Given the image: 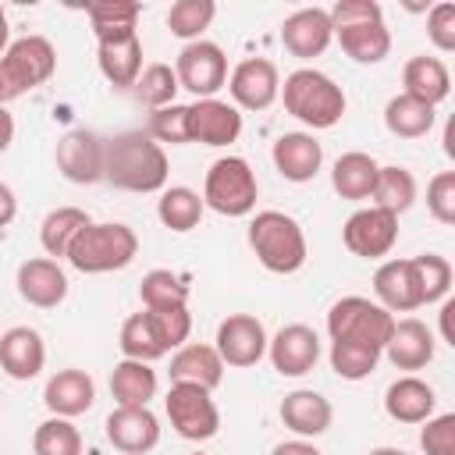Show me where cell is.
Here are the masks:
<instances>
[{"label":"cell","mask_w":455,"mask_h":455,"mask_svg":"<svg viewBox=\"0 0 455 455\" xmlns=\"http://www.w3.org/2000/svg\"><path fill=\"white\" fill-rule=\"evenodd\" d=\"M32 451L36 455H82V434L71 419L50 416L36 427L32 434Z\"/></svg>","instance_id":"40"},{"label":"cell","mask_w":455,"mask_h":455,"mask_svg":"<svg viewBox=\"0 0 455 455\" xmlns=\"http://www.w3.org/2000/svg\"><path fill=\"white\" fill-rule=\"evenodd\" d=\"M7 46H11V21H7V11H4V4H0V57H4Z\"/></svg>","instance_id":"54"},{"label":"cell","mask_w":455,"mask_h":455,"mask_svg":"<svg viewBox=\"0 0 455 455\" xmlns=\"http://www.w3.org/2000/svg\"><path fill=\"white\" fill-rule=\"evenodd\" d=\"M434 409H437V391L416 373H405V377L391 380L387 391H384V412L395 423H409V427L427 423L434 416Z\"/></svg>","instance_id":"25"},{"label":"cell","mask_w":455,"mask_h":455,"mask_svg":"<svg viewBox=\"0 0 455 455\" xmlns=\"http://www.w3.org/2000/svg\"><path fill=\"white\" fill-rule=\"evenodd\" d=\"M167 373H171V384H199V387L213 391L224 380V359L217 355L213 345L185 341L181 348H174Z\"/></svg>","instance_id":"27"},{"label":"cell","mask_w":455,"mask_h":455,"mask_svg":"<svg viewBox=\"0 0 455 455\" xmlns=\"http://www.w3.org/2000/svg\"><path fill=\"white\" fill-rule=\"evenodd\" d=\"M427 39L441 50V53H451L455 50V4L451 0H441L427 11Z\"/></svg>","instance_id":"48"},{"label":"cell","mask_w":455,"mask_h":455,"mask_svg":"<svg viewBox=\"0 0 455 455\" xmlns=\"http://www.w3.org/2000/svg\"><path fill=\"white\" fill-rule=\"evenodd\" d=\"M0 68H4L14 96L32 92V89H39L43 82L53 78V71H57V46L46 36H36V32L21 36V39H11V46L0 57Z\"/></svg>","instance_id":"8"},{"label":"cell","mask_w":455,"mask_h":455,"mask_svg":"<svg viewBox=\"0 0 455 455\" xmlns=\"http://www.w3.org/2000/svg\"><path fill=\"white\" fill-rule=\"evenodd\" d=\"M46 366V341L36 327H7L0 334V370L11 380H36Z\"/></svg>","instance_id":"23"},{"label":"cell","mask_w":455,"mask_h":455,"mask_svg":"<svg viewBox=\"0 0 455 455\" xmlns=\"http://www.w3.org/2000/svg\"><path fill=\"white\" fill-rule=\"evenodd\" d=\"M377 171H380V164L370 153H359V149L341 153L334 160V167H331V188L341 199H352V203L370 199L373 185H377Z\"/></svg>","instance_id":"29"},{"label":"cell","mask_w":455,"mask_h":455,"mask_svg":"<svg viewBox=\"0 0 455 455\" xmlns=\"http://www.w3.org/2000/svg\"><path fill=\"white\" fill-rule=\"evenodd\" d=\"M331 39H334V28H331L327 7H299L281 21V43L299 60L320 57L331 46Z\"/></svg>","instance_id":"21"},{"label":"cell","mask_w":455,"mask_h":455,"mask_svg":"<svg viewBox=\"0 0 455 455\" xmlns=\"http://www.w3.org/2000/svg\"><path fill=\"white\" fill-rule=\"evenodd\" d=\"M437 114L430 103H419L405 92L391 96L387 107H384V128L395 135V139H423L430 128H434Z\"/></svg>","instance_id":"33"},{"label":"cell","mask_w":455,"mask_h":455,"mask_svg":"<svg viewBox=\"0 0 455 455\" xmlns=\"http://www.w3.org/2000/svg\"><path fill=\"white\" fill-rule=\"evenodd\" d=\"M14 142V114L7 107H0V153H7Z\"/></svg>","instance_id":"53"},{"label":"cell","mask_w":455,"mask_h":455,"mask_svg":"<svg viewBox=\"0 0 455 455\" xmlns=\"http://www.w3.org/2000/svg\"><path fill=\"white\" fill-rule=\"evenodd\" d=\"M213 18H217L213 0H174L164 21H167L171 36H178L185 43H196V39H203V32L210 28Z\"/></svg>","instance_id":"36"},{"label":"cell","mask_w":455,"mask_h":455,"mask_svg":"<svg viewBox=\"0 0 455 455\" xmlns=\"http://www.w3.org/2000/svg\"><path fill=\"white\" fill-rule=\"evenodd\" d=\"M373 302H380L391 316L395 313H412L423 306V284L416 274L412 256L409 259H384L373 274Z\"/></svg>","instance_id":"18"},{"label":"cell","mask_w":455,"mask_h":455,"mask_svg":"<svg viewBox=\"0 0 455 455\" xmlns=\"http://www.w3.org/2000/svg\"><path fill=\"white\" fill-rule=\"evenodd\" d=\"M391 455H409V451H402V448H395V451H391Z\"/></svg>","instance_id":"56"},{"label":"cell","mask_w":455,"mask_h":455,"mask_svg":"<svg viewBox=\"0 0 455 455\" xmlns=\"http://www.w3.org/2000/svg\"><path fill=\"white\" fill-rule=\"evenodd\" d=\"M334 39L345 50V57H352L355 64H380L391 53V32H387L384 18L334 28Z\"/></svg>","instance_id":"30"},{"label":"cell","mask_w":455,"mask_h":455,"mask_svg":"<svg viewBox=\"0 0 455 455\" xmlns=\"http://www.w3.org/2000/svg\"><path fill=\"white\" fill-rule=\"evenodd\" d=\"M249 249L270 274H295L306 267L309 245L306 231L291 213L281 210H259L249 220Z\"/></svg>","instance_id":"3"},{"label":"cell","mask_w":455,"mask_h":455,"mask_svg":"<svg viewBox=\"0 0 455 455\" xmlns=\"http://www.w3.org/2000/svg\"><path fill=\"white\" fill-rule=\"evenodd\" d=\"M18 217V196L7 181H0V228H7Z\"/></svg>","instance_id":"50"},{"label":"cell","mask_w":455,"mask_h":455,"mask_svg":"<svg viewBox=\"0 0 455 455\" xmlns=\"http://www.w3.org/2000/svg\"><path fill=\"white\" fill-rule=\"evenodd\" d=\"M174 75L178 85L188 89L196 100H210L228 85V53L210 39L185 43L174 60Z\"/></svg>","instance_id":"9"},{"label":"cell","mask_w":455,"mask_h":455,"mask_svg":"<svg viewBox=\"0 0 455 455\" xmlns=\"http://www.w3.org/2000/svg\"><path fill=\"white\" fill-rule=\"evenodd\" d=\"M117 345H121V355H124V359H135V363H156V359L167 355L164 345L156 341V334H153V327H149V320H146L142 309L132 313V316L121 323Z\"/></svg>","instance_id":"38"},{"label":"cell","mask_w":455,"mask_h":455,"mask_svg":"<svg viewBox=\"0 0 455 455\" xmlns=\"http://www.w3.org/2000/svg\"><path fill=\"white\" fill-rule=\"evenodd\" d=\"M267 327L263 320H256L252 313H228L220 323H217V338H213V348L217 355L224 359V366H235V370H245V366H256L263 355H267Z\"/></svg>","instance_id":"11"},{"label":"cell","mask_w":455,"mask_h":455,"mask_svg":"<svg viewBox=\"0 0 455 455\" xmlns=\"http://www.w3.org/2000/svg\"><path fill=\"white\" fill-rule=\"evenodd\" d=\"M92 402H96V380L78 366L57 370L43 387V405L50 409V416L75 419V416L89 412Z\"/></svg>","instance_id":"24"},{"label":"cell","mask_w":455,"mask_h":455,"mask_svg":"<svg viewBox=\"0 0 455 455\" xmlns=\"http://www.w3.org/2000/svg\"><path fill=\"white\" fill-rule=\"evenodd\" d=\"M139 299L142 309H164V306H188V284L185 277H178L174 270H149L139 284Z\"/></svg>","instance_id":"39"},{"label":"cell","mask_w":455,"mask_h":455,"mask_svg":"<svg viewBox=\"0 0 455 455\" xmlns=\"http://www.w3.org/2000/svg\"><path fill=\"white\" fill-rule=\"evenodd\" d=\"M402 85H405V89H402L405 96L437 107V103H444L448 92H451V75H448V64H444L441 57L419 53V57H409V60H405V68H402Z\"/></svg>","instance_id":"28"},{"label":"cell","mask_w":455,"mask_h":455,"mask_svg":"<svg viewBox=\"0 0 455 455\" xmlns=\"http://www.w3.org/2000/svg\"><path fill=\"white\" fill-rule=\"evenodd\" d=\"M259 199L256 171L245 156H217L203 178V206L220 217H249Z\"/></svg>","instance_id":"5"},{"label":"cell","mask_w":455,"mask_h":455,"mask_svg":"<svg viewBox=\"0 0 455 455\" xmlns=\"http://www.w3.org/2000/svg\"><path fill=\"white\" fill-rule=\"evenodd\" d=\"M142 313H146L156 341L164 345V352H174V348H181L188 341V334H192L188 306H164V309H142Z\"/></svg>","instance_id":"42"},{"label":"cell","mask_w":455,"mask_h":455,"mask_svg":"<svg viewBox=\"0 0 455 455\" xmlns=\"http://www.w3.org/2000/svg\"><path fill=\"white\" fill-rule=\"evenodd\" d=\"M203 210H206V206H203V196H199L196 188H188V185H171V188H164L160 199H156V217H160V224H164L167 231H178V235L199 228Z\"/></svg>","instance_id":"34"},{"label":"cell","mask_w":455,"mask_h":455,"mask_svg":"<svg viewBox=\"0 0 455 455\" xmlns=\"http://www.w3.org/2000/svg\"><path fill=\"white\" fill-rule=\"evenodd\" d=\"M139 256V235L121 220H92L68 249V263L78 274H114Z\"/></svg>","instance_id":"4"},{"label":"cell","mask_w":455,"mask_h":455,"mask_svg":"<svg viewBox=\"0 0 455 455\" xmlns=\"http://www.w3.org/2000/svg\"><path fill=\"white\" fill-rule=\"evenodd\" d=\"M103 153H107V139L89 132V128H71L57 139V171L71 181V185H96L103 181Z\"/></svg>","instance_id":"13"},{"label":"cell","mask_w":455,"mask_h":455,"mask_svg":"<svg viewBox=\"0 0 455 455\" xmlns=\"http://www.w3.org/2000/svg\"><path fill=\"white\" fill-rule=\"evenodd\" d=\"M270 160L274 171L291 181V185H306L320 174L323 167V146L313 139V132H284L274 139L270 146Z\"/></svg>","instance_id":"19"},{"label":"cell","mask_w":455,"mask_h":455,"mask_svg":"<svg viewBox=\"0 0 455 455\" xmlns=\"http://www.w3.org/2000/svg\"><path fill=\"white\" fill-rule=\"evenodd\" d=\"M192 455H203V451H192Z\"/></svg>","instance_id":"57"},{"label":"cell","mask_w":455,"mask_h":455,"mask_svg":"<svg viewBox=\"0 0 455 455\" xmlns=\"http://www.w3.org/2000/svg\"><path fill=\"white\" fill-rule=\"evenodd\" d=\"M14 284H18V295L36 309H57L68 299V274L50 256L25 259L14 274Z\"/></svg>","instance_id":"20"},{"label":"cell","mask_w":455,"mask_h":455,"mask_svg":"<svg viewBox=\"0 0 455 455\" xmlns=\"http://www.w3.org/2000/svg\"><path fill=\"white\" fill-rule=\"evenodd\" d=\"M85 14L92 21V32H114V28H135L142 7L132 0H96L85 7Z\"/></svg>","instance_id":"45"},{"label":"cell","mask_w":455,"mask_h":455,"mask_svg":"<svg viewBox=\"0 0 455 455\" xmlns=\"http://www.w3.org/2000/svg\"><path fill=\"white\" fill-rule=\"evenodd\" d=\"M373 203L370 206H380L387 213H405L412 203H416V178L409 167H398V164H387L377 171V185H373Z\"/></svg>","instance_id":"35"},{"label":"cell","mask_w":455,"mask_h":455,"mask_svg":"<svg viewBox=\"0 0 455 455\" xmlns=\"http://www.w3.org/2000/svg\"><path fill=\"white\" fill-rule=\"evenodd\" d=\"M228 92L238 110H267L281 96V71L267 57H245L228 71Z\"/></svg>","instance_id":"12"},{"label":"cell","mask_w":455,"mask_h":455,"mask_svg":"<svg viewBox=\"0 0 455 455\" xmlns=\"http://www.w3.org/2000/svg\"><path fill=\"white\" fill-rule=\"evenodd\" d=\"M270 455H323L313 441H302V437H291V441H281V444H274V451Z\"/></svg>","instance_id":"51"},{"label":"cell","mask_w":455,"mask_h":455,"mask_svg":"<svg viewBox=\"0 0 455 455\" xmlns=\"http://www.w3.org/2000/svg\"><path fill=\"white\" fill-rule=\"evenodd\" d=\"M331 28H345V25H359V21H377L384 18L377 0H338L331 11Z\"/></svg>","instance_id":"49"},{"label":"cell","mask_w":455,"mask_h":455,"mask_svg":"<svg viewBox=\"0 0 455 455\" xmlns=\"http://www.w3.org/2000/svg\"><path fill=\"white\" fill-rule=\"evenodd\" d=\"M277 416H281V423H284L295 437L313 441V437H320V434L331 430V423H334V405H331L320 391H313V387H295V391H288V395L281 398Z\"/></svg>","instance_id":"22"},{"label":"cell","mask_w":455,"mask_h":455,"mask_svg":"<svg viewBox=\"0 0 455 455\" xmlns=\"http://www.w3.org/2000/svg\"><path fill=\"white\" fill-rule=\"evenodd\" d=\"M434 331L416 320V316H405V320H395V331L384 345V355L391 359L395 370H423L427 363H434Z\"/></svg>","instance_id":"26"},{"label":"cell","mask_w":455,"mask_h":455,"mask_svg":"<svg viewBox=\"0 0 455 455\" xmlns=\"http://www.w3.org/2000/svg\"><path fill=\"white\" fill-rule=\"evenodd\" d=\"M267 359L281 377H306L320 363V334L309 323H284L267 341Z\"/></svg>","instance_id":"15"},{"label":"cell","mask_w":455,"mask_h":455,"mask_svg":"<svg viewBox=\"0 0 455 455\" xmlns=\"http://www.w3.org/2000/svg\"><path fill=\"white\" fill-rule=\"evenodd\" d=\"M167 153L160 142H153L146 132H121L107 139L103 153V181H110L121 192H164L167 188Z\"/></svg>","instance_id":"1"},{"label":"cell","mask_w":455,"mask_h":455,"mask_svg":"<svg viewBox=\"0 0 455 455\" xmlns=\"http://www.w3.org/2000/svg\"><path fill=\"white\" fill-rule=\"evenodd\" d=\"M427 213L437 224H455V171H441L427 181Z\"/></svg>","instance_id":"46"},{"label":"cell","mask_w":455,"mask_h":455,"mask_svg":"<svg viewBox=\"0 0 455 455\" xmlns=\"http://www.w3.org/2000/svg\"><path fill=\"white\" fill-rule=\"evenodd\" d=\"M395 331V316L363 295H345L327 309V334L331 341H352V345H366L377 348L384 355V345Z\"/></svg>","instance_id":"6"},{"label":"cell","mask_w":455,"mask_h":455,"mask_svg":"<svg viewBox=\"0 0 455 455\" xmlns=\"http://www.w3.org/2000/svg\"><path fill=\"white\" fill-rule=\"evenodd\" d=\"M89 224H92V217H89L82 206H57V210H50V213L43 217V224H39V245H43V252H46L50 259L68 256L71 242H75L78 231L89 228Z\"/></svg>","instance_id":"32"},{"label":"cell","mask_w":455,"mask_h":455,"mask_svg":"<svg viewBox=\"0 0 455 455\" xmlns=\"http://www.w3.org/2000/svg\"><path fill=\"white\" fill-rule=\"evenodd\" d=\"M284 110L302 121L306 128L313 132H323V128H334L341 117H345V89L327 75V71H316V68H299L291 71L284 82H281V96Z\"/></svg>","instance_id":"2"},{"label":"cell","mask_w":455,"mask_h":455,"mask_svg":"<svg viewBox=\"0 0 455 455\" xmlns=\"http://www.w3.org/2000/svg\"><path fill=\"white\" fill-rule=\"evenodd\" d=\"M331 370L341 377V380H366L377 363H380V352L377 348H366V345H352V341H331Z\"/></svg>","instance_id":"41"},{"label":"cell","mask_w":455,"mask_h":455,"mask_svg":"<svg viewBox=\"0 0 455 455\" xmlns=\"http://www.w3.org/2000/svg\"><path fill=\"white\" fill-rule=\"evenodd\" d=\"M451 313H455V299H444V302H441V313H437V320H441V341H444V345H455Z\"/></svg>","instance_id":"52"},{"label":"cell","mask_w":455,"mask_h":455,"mask_svg":"<svg viewBox=\"0 0 455 455\" xmlns=\"http://www.w3.org/2000/svg\"><path fill=\"white\" fill-rule=\"evenodd\" d=\"M0 334H4V331H0Z\"/></svg>","instance_id":"58"},{"label":"cell","mask_w":455,"mask_h":455,"mask_svg":"<svg viewBox=\"0 0 455 455\" xmlns=\"http://www.w3.org/2000/svg\"><path fill=\"white\" fill-rule=\"evenodd\" d=\"M7 100H14V89H11V82H7V75L0 68V107H7Z\"/></svg>","instance_id":"55"},{"label":"cell","mask_w":455,"mask_h":455,"mask_svg":"<svg viewBox=\"0 0 455 455\" xmlns=\"http://www.w3.org/2000/svg\"><path fill=\"white\" fill-rule=\"evenodd\" d=\"M96 64H100V75L128 92L139 75H142V39H139V28H114V32H96Z\"/></svg>","instance_id":"10"},{"label":"cell","mask_w":455,"mask_h":455,"mask_svg":"<svg viewBox=\"0 0 455 455\" xmlns=\"http://www.w3.org/2000/svg\"><path fill=\"white\" fill-rule=\"evenodd\" d=\"M341 242L352 256H363V259H380L395 249L398 242V217L380 210V206H363L355 210L345 228H341Z\"/></svg>","instance_id":"14"},{"label":"cell","mask_w":455,"mask_h":455,"mask_svg":"<svg viewBox=\"0 0 455 455\" xmlns=\"http://www.w3.org/2000/svg\"><path fill=\"white\" fill-rule=\"evenodd\" d=\"M107 441L124 455H146L160 444V419L149 405H117L103 423Z\"/></svg>","instance_id":"16"},{"label":"cell","mask_w":455,"mask_h":455,"mask_svg":"<svg viewBox=\"0 0 455 455\" xmlns=\"http://www.w3.org/2000/svg\"><path fill=\"white\" fill-rule=\"evenodd\" d=\"M146 135L153 142H167V146H185L188 142V107L185 103H171L160 110H149V124Z\"/></svg>","instance_id":"44"},{"label":"cell","mask_w":455,"mask_h":455,"mask_svg":"<svg viewBox=\"0 0 455 455\" xmlns=\"http://www.w3.org/2000/svg\"><path fill=\"white\" fill-rule=\"evenodd\" d=\"M156 370L149 363L121 359L110 370V395L117 405H149L156 398Z\"/></svg>","instance_id":"31"},{"label":"cell","mask_w":455,"mask_h":455,"mask_svg":"<svg viewBox=\"0 0 455 455\" xmlns=\"http://www.w3.org/2000/svg\"><path fill=\"white\" fill-rule=\"evenodd\" d=\"M412 263H416V274L423 284V306L444 302L451 291V263L437 252H419V256H412Z\"/></svg>","instance_id":"43"},{"label":"cell","mask_w":455,"mask_h":455,"mask_svg":"<svg viewBox=\"0 0 455 455\" xmlns=\"http://www.w3.org/2000/svg\"><path fill=\"white\" fill-rule=\"evenodd\" d=\"M242 135V110L228 100H196L188 103V142L199 146H231Z\"/></svg>","instance_id":"17"},{"label":"cell","mask_w":455,"mask_h":455,"mask_svg":"<svg viewBox=\"0 0 455 455\" xmlns=\"http://www.w3.org/2000/svg\"><path fill=\"white\" fill-rule=\"evenodd\" d=\"M419 451L423 455H455V412H441L423 423Z\"/></svg>","instance_id":"47"},{"label":"cell","mask_w":455,"mask_h":455,"mask_svg":"<svg viewBox=\"0 0 455 455\" xmlns=\"http://www.w3.org/2000/svg\"><path fill=\"white\" fill-rule=\"evenodd\" d=\"M164 412H167L174 434L185 441H196V444L217 437V430H220L217 402L199 384H171L164 395Z\"/></svg>","instance_id":"7"},{"label":"cell","mask_w":455,"mask_h":455,"mask_svg":"<svg viewBox=\"0 0 455 455\" xmlns=\"http://www.w3.org/2000/svg\"><path fill=\"white\" fill-rule=\"evenodd\" d=\"M178 75H174V68L171 64H146L142 68V75H139V82L132 85V92H135V100L142 103V107H149V110H160V107H171L174 103V96H178Z\"/></svg>","instance_id":"37"}]
</instances>
